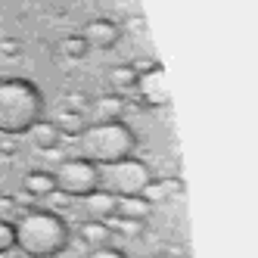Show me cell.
<instances>
[{
  "mask_svg": "<svg viewBox=\"0 0 258 258\" xmlns=\"http://www.w3.org/2000/svg\"><path fill=\"white\" fill-rule=\"evenodd\" d=\"M56 50H59V56L62 59H72V62H78V59H84L87 56V41L81 38V34H66V38L56 44Z\"/></svg>",
  "mask_w": 258,
  "mask_h": 258,
  "instance_id": "obj_16",
  "label": "cell"
},
{
  "mask_svg": "<svg viewBox=\"0 0 258 258\" xmlns=\"http://www.w3.org/2000/svg\"><path fill=\"white\" fill-rule=\"evenodd\" d=\"M153 209H156V202H150L146 196H121V199H118V206H115V215L146 221V218L153 215Z\"/></svg>",
  "mask_w": 258,
  "mask_h": 258,
  "instance_id": "obj_14",
  "label": "cell"
},
{
  "mask_svg": "<svg viewBox=\"0 0 258 258\" xmlns=\"http://www.w3.org/2000/svg\"><path fill=\"white\" fill-rule=\"evenodd\" d=\"M25 134L31 137V143L38 146L41 153H53V150H59V146H62V134L56 131V124H53L50 118H38Z\"/></svg>",
  "mask_w": 258,
  "mask_h": 258,
  "instance_id": "obj_8",
  "label": "cell"
},
{
  "mask_svg": "<svg viewBox=\"0 0 258 258\" xmlns=\"http://www.w3.org/2000/svg\"><path fill=\"white\" fill-rule=\"evenodd\" d=\"M84 159H90L94 165H112L121 159H131L137 150V131L127 121L112 118V121H94L84 127V134L78 137Z\"/></svg>",
  "mask_w": 258,
  "mask_h": 258,
  "instance_id": "obj_3",
  "label": "cell"
},
{
  "mask_svg": "<svg viewBox=\"0 0 258 258\" xmlns=\"http://www.w3.org/2000/svg\"><path fill=\"white\" fill-rule=\"evenodd\" d=\"M75 233H78L81 243L90 246V249H100V246H109V243H112V230H109V224H106V221H97V218L81 221Z\"/></svg>",
  "mask_w": 258,
  "mask_h": 258,
  "instance_id": "obj_10",
  "label": "cell"
},
{
  "mask_svg": "<svg viewBox=\"0 0 258 258\" xmlns=\"http://www.w3.org/2000/svg\"><path fill=\"white\" fill-rule=\"evenodd\" d=\"M56 190L66 193L69 199H84L94 190H100V165H94L84 156H69L56 165Z\"/></svg>",
  "mask_w": 258,
  "mask_h": 258,
  "instance_id": "obj_5",
  "label": "cell"
},
{
  "mask_svg": "<svg viewBox=\"0 0 258 258\" xmlns=\"http://www.w3.org/2000/svg\"><path fill=\"white\" fill-rule=\"evenodd\" d=\"M22 190H25L31 199L53 196V193H56V177H53V171H28V174L22 177Z\"/></svg>",
  "mask_w": 258,
  "mask_h": 258,
  "instance_id": "obj_11",
  "label": "cell"
},
{
  "mask_svg": "<svg viewBox=\"0 0 258 258\" xmlns=\"http://www.w3.org/2000/svg\"><path fill=\"white\" fill-rule=\"evenodd\" d=\"M16 209H19V202H16L13 196H0V221H13L16 218Z\"/></svg>",
  "mask_w": 258,
  "mask_h": 258,
  "instance_id": "obj_20",
  "label": "cell"
},
{
  "mask_svg": "<svg viewBox=\"0 0 258 258\" xmlns=\"http://www.w3.org/2000/svg\"><path fill=\"white\" fill-rule=\"evenodd\" d=\"M137 69L131 62H121V66H112L106 72V84L112 87V94H121V97H131L137 90Z\"/></svg>",
  "mask_w": 258,
  "mask_h": 258,
  "instance_id": "obj_9",
  "label": "cell"
},
{
  "mask_svg": "<svg viewBox=\"0 0 258 258\" xmlns=\"http://www.w3.org/2000/svg\"><path fill=\"white\" fill-rule=\"evenodd\" d=\"M81 38L87 41V47H97V50H112L121 41V28L112 19H90L81 28Z\"/></svg>",
  "mask_w": 258,
  "mask_h": 258,
  "instance_id": "obj_7",
  "label": "cell"
},
{
  "mask_svg": "<svg viewBox=\"0 0 258 258\" xmlns=\"http://www.w3.org/2000/svg\"><path fill=\"white\" fill-rule=\"evenodd\" d=\"M87 258H127L121 249H115L112 243H109V246H100V249H90V255Z\"/></svg>",
  "mask_w": 258,
  "mask_h": 258,
  "instance_id": "obj_21",
  "label": "cell"
},
{
  "mask_svg": "<svg viewBox=\"0 0 258 258\" xmlns=\"http://www.w3.org/2000/svg\"><path fill=\"white\" fill-rule=\"evenodd\" d=\"M90 103H94V100H90L87 94H81V90H69V94L62 97V106L66 109H75V112H87Z\"/></svg>",
  "mask_w": 258,
  "mask_h": 258,
  "instance_id": "obj_18",
  "label": "cell"
},
{
  "mask_svg": "<svg viewBox=\"0 0 258 258\" xmlns=\"http://www.w3.org/2000/svg\"><path fill=\"white\" fill-rule=\"evenodd\" d=\"M44 118V94L28 78H0V134L19 137Z\"/></svg>",
  "mask_w": 258,
  "mask_h": 258,
  "instance_id": "obj_2",
  "label": "cell"
},
{
  "mask_svg": "<svg viewBox=\"0 0 258 258\" xmlns=\"http://www.w3.org/2000/svg\"><path fill=\"white\" fill-rule=\"evenodd\" d=\"M90 109H97L100 121H112V118H121V112L127 109V97L121 94H109V97H100L90 103Z\"/></svg>",
  "mask_w": 258,
  "mask_h": 258,
  "instance_id": "obj_15",
  "label": "cell"
},
{
  "mask_svg": "<svg viewBox=\"0 0 258 258\" xmlns=\"http://www.w3.org/2000/svg\"><path fill=\"white\" fill-rule=\"evenodd\" d=\"M16 249H22L25 258H56L72 243L69 221L53 209H28L16 215Z\"/></svg>",
  "mask_w": 258,
  "mask_h": 258,
  "instance_id": "obj_1",
  "label": "cell"
},
{
  "mask_svg": "<svg viewBox=\"0 0 258 258\" xmlns=\"http://www.w3.org/2000/svg\"><path fill=\"white\" fill-rule=\"evenodd\" d=\"M84 206L90 212V218H97V221H109L115 215V206H118V196L112 193H106V190H94L90 196H84Z\"/></svg>",
  "mask_w": 258,
  "mask_h": 258,
  "instance_id": "obj_13",
  "label": "cell"
},
{
  "mask_svg": "<svg viewBox=\"0 0 258 258\" xmlns=\"http://www.w3.org/2000/svg\"><path fill=\"white\" fill-rule=\"evenodd\" d=\"M50 121L56 124V131H59L62 137H81L84 127H87L84 112H75V109H66V106H59V109H56V118H50Z\"/></svg>",
  "mask_w": 258,
  "mask_h": 258,
  "instance_id": "obj_12",
  "label": "cell"
},
{
  "mask_svg": "<svg viewBox=\"0 0 258 258\" xmlns=\"http://www.w3.org/2000/svg\"><path fill=\"white\" fill-rule=\"evenodd\" d=\"M106 224H109V230H112V236H140L146 230V221H140V218H121V215H112Z\"/></svg>",
  "mask_w": 258,
  "mask_h": 258,
  "instance_id": "obj_17",
  "label": "cell"
},
{
  "mask_svg": "<svg viewBox=\"0 0 258 258\" xmlns=\"http://www.w3.org/2000/svg\"><path fill=\"white\" fill-rule=\"evenodd\" d=\"M137 100L143 106H168L171 94H168V84H165V69L156 62L150 72H140L137 78Z\"/></svg>",
  "mask_w": 258,
  "mask_h": 258,
  "instance_id": "obj_6",
  "label": "cell"
},
{
  "mask_svg": "<svg viewBox=\"0 0 258 258\" xmlns=\"http://www.w3.org/2000/svg\"><path fill=\"white\" fill-rule=\"evenodd\" d=\"M0 53L4 56H16L19 53V41H0Z\"/></svg>",
  "mask_w": 258,
  "mask_h": 258,
  "instance_id": "obj_22",
  "label": "cell"
},
{
  "mask_svg": "<svg viewBox=\"0 0 258 258\" xmlns=\"http://www.w3.org/2000/svg\"><path fill=\"white\" fill-rule=\"evenodd\" d=\"M16 249V227L13 221H0V255H10Z\"/></svg>",
  "mask_w": 258,
  "mask_h": 258,
  "instance_id": "obj_19",
  "label": "cell"
},
{
  "mask_svg": "<svg viewBox=\"0 0 258 258\" xmlns=\"http://www.w3.org/2000/svg\"><path fill=\"white\" fill-rule=\"evenodd\" d=\"M156 177L153 168L146 165L143 159H121L112 165H103L100 168V190L112 193V196H143L146 187H150Z\"/></svg>",
  "mask_w": 258,
  "mask_h": 258,
  "instance_id": "obj_4",
  "label": "cell"
}]
</instances>
